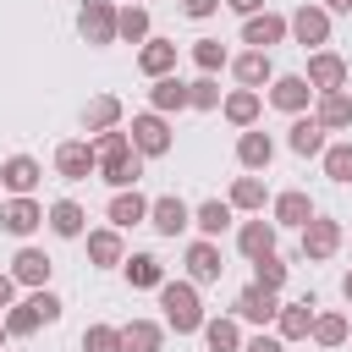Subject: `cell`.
I'll list each match as a JSON object with an SVG mask.
<instances>
[{"label": "cell", "instance_id": "f907efd6", "mask_svg": "<svg viewBox=\"0 0 352 352\" xmlns=\"http://www.w3.org/2000/svg\"><path fill=\"white\" fill-rule=\"evenodd\" d=\"M341 297H346V302H352V270H346V275H341Z\"/></svg>", "mask_w": 352, "mask_h": 352}, {"label": "cell", "instance_id": "ac0fdd59", "mask_svg": "<svg viewBox=\"0 0 352 352\" xmlns=\"http://www.w3.org/2000/svg\"><path fill=\"white\" fill-rule=\"evenodd\" d=\"M38 176H44V165H38L33 154H11V160L0 165V192H11V198H33Z\"/></svg>", "mask_w": 352, "mask_h": 352}, {"label": "cell", "instance_id": "8fae6325", "mask_svg": "<svg viewBox=\"0 0 352 352\" xmlns=\"http://www.w3.org/2000/svg\"><path fill=\"white\" fill-rule=\"evenodd\" d=\"M270 104L286 110V116H308V104H314L308 77H302V72H275V77H270Z\"/></svg>", "mask_w": 352, "mask_h": 352}, {"label": "cell", "instance_id": "3957f363", "mask_svg": "<svg viewBox=\"0 0 352 352\" xmlns=\"http://www.w3.org/2000/svg\"><path fill=\"white\" fill-rule=\"evenodd\" d=\"M341 220H330V214H314L302 231H297V253L308 258V264H324V258H336L341 253Z\"/></svg>", "mask_w": 352, "mask_h": 352}, {"label": "cell", "instance_id": "d4e9b609", "mask_svg": "<svg viewBox=\"0 0 352 352\" xmlns=\"http://www.w3.org/2000/svg\"><path fill=\"white\" fill-rule=\"evenodd\" d=\"M231 77L242 82V88H270V77H275V60L264 55V50H242V55H231Z\"/></svg>", "mask_w": 352, "mask_h": 352}, {"label": "cell", "instance_id": "7c38bea8", "mask_svg": "<svg viewBox=\"0 0 352 352\" xmlns=\"http://www.w3.org/2000/svg\"><path fill=\"white\" fill-rule=\"evenodd\" d=\"M148 226H154L160 236H182V231L192 226V204H187L182 192H160V198H148Z\"/></svg>", "mask_w": 352, "mask_h": 352}, {"label": "cell", "instance_id": "30bf717a", "mask_svg": "<svg viewBox=\"0 0 352 352\" xmlns=\"http://www.w3.org/2000/svg\"><path fill=\"white\" fill-rule=\"evenodd\" d=\"M286 38H292V33H286V16H280V11L264 6V11L242 16V44H248V50H264V55H270V50L286 44Z\"/></svg>", "mask_w": 352, "mask_h": 352}, {"label": "cell", "instance_id": "d6986e66", "mask_svg": "<svg viewBox=\"0 0 352 352\" xmlns=\"http://www.w3.org/2000/svg\"><path fill=\"white\" fill-rule=\"evenodd\" d=\"M38 226H44V204H38V198H6V204H0V231L33 236Z\"/></svg>", "mask_w": 352, "mask_h": 352}, {"label": "cell", "instance_id": "60d3db41", "mask_svg": "<svg viewBox=\"0 0 352 352\" xmlns=\"http://www.w3.org/2000/svg\"><path fill=\"white\" fill-rule=\"evenodd\" d=\"M192 66H198L204 77H214L220 66H231V50H226L220 38H192Z\"/></svg>", "mask_w": 352, "mask_h": 352}, {"label": "cell", "instance_id": "1f68e13d", "mask_svg": "<svg viewBox=\"0 0 352 352\" xmlns=\"http://www.w3.org/2000/svg\"><path fill=\"white\" fill-rule=\"evenodd\" d=\"M121 352H165V324H160V319H132V324H121Z\"/></svg>", "mask_w": 352, "mask_h": 352}, {"label": "cell", "instance_id": "2e32d148", "mask_svg": "<svg viewBox=\"0 0 352 352\" xmlns=\"http://www.w3.org/2000/svg\"><path fill=\"white\" fill-rule=\"evenodd\" d=\"M314 214H319V209H314V198H308L302 187H286V192H275V198H270V220H275V226H292V231H302Z\"/></svg>", "mask_w": 352, "mask_h": 352}, {"label": "cell", "instance_id": "836d02e7", "mask_svg": "<svg viewBox=\"0 0 352 352\" xmlns=\"http://www.w3.org/2000/svg\"><path fill=\"white\" fill-rule=\"evenodd\" d=\"M121 270H126V286H132V292H160V286H165V264H160L154 253H132Z\"/></svg>", "mask_w": 352, "mask_h": 352}, {"label": "cell", "instance_id": "7402d4cb", "mask_svg": "<svg viewBox=\"0 0 352 352\" xmlns=\"http://www.w3.org/2000/svg\"><path fill=\"white\" fill-rule=\"evenodd\" d=\"M138 176H143V154H138V148H121V154H104V160H99V182H110L116 192L138 187Z\"/></svg>", "mask_w": 352, "mask_h": 352}, {"label": "cell", "instance_id": "f1b7e54d", "mask_svg": "<svg viewBox=\"0 0 352 352\" xmlns=\"http://www.w3.org/2000/svg\"><path fill=\"white\" fill-rule=\"evenodd\" d=\"M116 126H121V99L116 94H94L82 104V132L99 138V132H116Z\"/></svg>", "mask_w": 352, "mask_h": 352}, {"label": "cell", "instance_id": "c3c4849f", "mask_svg": "<svg viewBox=\"0 0 352 352\" xmlns=\"http://www.w3.org/2000/svg\"><path fill=\"white\" fill-rule=\"evenodd\" d=\"M236 16H253V11H264V0H226Z\"/></svg>", "mask_w": 352, "mask_h": 352}, {"label": "cell", "instance_id": "603a6c76", "mask_svg": "<svg viewBox=\"0 0 352 352\" xmlns=\"http://www.w3.org/2000/svg\"><path fill=\"white\" fill-rule=\"evenodd\" d=\"M104 214H110V226H116V231H132V226H148V198H143L138 187H126V192H110V204H104Z\"/></svg>", "mask_w": 352, "mask_h": 352}, {"label": "cell", "instance_id": "5b68a950", "mask_svg": "<svg viewBox=\"0 0 352 352\" xmlns=\"http://www.w3.org/2000/svg\"><path fill=\"white\" fill-rule=\"evenodd\" d=\"M126 138H132V148L143 154V160H160V154H170V121L165 116H154V110H138L132 116V126H126Z\"/></svg>", "mask_w": 352, "mask_h": 352}, {"label": "cell", "instance_id": "4dcf8cb0", "mask_svg": "<svg viewBox=\"0 0 352 352\" xmlns=\"http://www.w3.org/2000/svg\"><path fill=\"white\" fill-rule=\"evenodd\" d=\"M231 214H236V209H231L226 198H204V204L192 209V226H198V236H209V242H220V236L231 231Z\"/></svg>", "mask_w": 352, "mask_h": 352}, {"label": "cell", "instance_id": "83f0119b", "mask_svg": "<svg viewBox=\"0 0 352 352\" xmlns=\"http://www.w3.org/2000/svg\"><path fill=\"white\" fill-rule=\"evenodd\" d=\"M88 264H94V270H116V264H126V242H121L116 226L88 231Z\"/></svg>", "mask_w": 352, "mask_h": 352}, {"label": "cell", "instance_id": "d590c367", "mask_svg": "<svg viewBox=\"0 0 352 352\" xmlns=\"http://www.w3.org/2000/svg\"><path fill=\"white\" fill-rule=\"evenodd\" d=\"M314 121L324 132H346L352 126V99L346 94H314Z\"/></svg>", "mask_w": 352, "mask_h": 352}, {"label": "cell", "instance_id": "9a60e30c", "mask_svg": "<svg viewBox=\"0 0 352 352\" xmlns=\"http://www.w3.org/2000/svg\"><path fill=\"white\" fill-rule=\"evenodd\" d=\"M314 314H319V302H314V297H292V302H280V314H275V336H280L286 346H292V341H308Z\"/></svg>", "mask_w": 352, "mask_h": 352}, {"label": "cell", "instance_id": "9c48e42d", "mask_svg": "<svg viewBox=\"0 0 352 352\" xmlns=\"http://www.w3.org/2000/svg\"><path fill=\"white\" fill-rule=\"evenodd\" d=\"M182 264H187V280H192V286H214V280L226 275L220 242H209V236H192V242H187V253H182Z\"/></svg>", "mask_w": 352, "mask_h": 352}, {"label": "cell", "instance_id": "7dc6e473", "mask_svg": "<svg viewBox=\"0 0 352 352\" xmlns=\"http://www.w3.org/2000/svg\"><path fill=\"white\" fill-rule=\"evenodd\" d=\"M11 302H16V280H11V275H0V314H6Z\"/></svg>", "mask_w": 352, "mask_h": 352}, {"label": "cell", "instance_id": "4fadbf2b", "mask_svg": "<svg viewBox=\"0 0 352 352\" xmlns=\"http://www.w3.org/2000/svg\"><path fill=\"white\" fill-rule=\"evenodd\" d=\"M77 33H82V44H94V50L116 44V6H110V0H82Z\"/></svg>", "mask_w": 352, "mask_h": 352}, {"label": "cell", "instance_id": "ba28073f", "mask_svg": "<svg viewBox=\"0 0 352 352\" xmlns=\"http://www.w3.org/2000/svg\"><path fill=\"white\" fill-rule=\"evenodd\" d=\"M55 176H60V182H88V176H99L94 143H88V138H66V143H55Z\"/></svg>", "mask_w": 352, "mask_h": 352}, {"label": "cell", "instance_id": "cb8c5ba5", "mask_svg": "<svg viewBox=\"0 0 352 352\" xmlns=\"http://www.w3.org/2000/svg\"><path fill=\"white\" fill-rule=\"evenodd\" d=\"M138 72L154 82V77H170L176 72V44L170 38H160V33H148V44H138Z\"/></svg>", "mask_w": 352, "mask_h": 352}, {"label": "cell", "instance_id": "277c9868", "mask_svg": "<svg viewBox=\"0 0 352 352\" xmlns=\"http://www.w3.org/2000/svg\"><path fill=\"white\" fill-rule=\"evenodd\" d=\"M302 77H308V88H314V94H346L352 60H346V55H336V50H314Z\"/></svg>", "mask_w": 352, "mask_h": 352}, {"label": "cell", "instance_id": "7a4b0ae2", "mask_svg": "<svg viewBox=\"0 0 352 352\" xmlns=\"http://www.w3.org/2000/svg\"><path fill=\"white\" fill-rule=\"evenodd\" d=\"M60 308H66V302H60L50 286H38V292H28L22 302H11L0 319H6V336H11V341H22V336H33V330L55 324V319H60Z\"/></svg>", "mask_w": 352, "mask_h": 352}, {"label": "cell", "instance_id": "f5cc1de1", "mask_svg": "<svg viewBox=\"0 0 352 352\" xmlns=\"http://www.w3.org/2000/svg\"><path fill=\"white\" fill-rule=\"evenodd\" d=\"M138 6H143V0H138Z\"/></svg>", "mask_w": 352, "mask_h": 352}, {"label": "cell", "instance_id": "ffe728a7", "mask_svg": "<svg viewBox=\"0 0 352 352\" xmlns=\"http://www.w3.org/2000/svg\"><path fill=\"white\" fill-rule=\"evenodd\" d=\"M275 236H280V226H275V220H264V214H258V220H242V226H236V253L253 264V258L275 253Z\"/></svg>", "mask_w": 352, "mask_h": 352}, {"label": "cell", "instance_id": "7bdbcfd3", "mask_svg": "<svg viewBox=\"0 0 352 352\" xmlns=\"http://www.w3.org/2000/svg\"><path fill=\"white\" fill-rule=\"evenodd\" d=\"M82 352H121V324H88Z\"/></svg>", "mask_w": 352, "mask_h": 352}, {"label": "cell", "instance_id": "74e56055", "mask_svg": "<svg viewBox=\"0 0 352 352\" xmlns=\"http://www.w3.org/2000/svg\"><path fill=\"white\" fill-rule=\"evenodd\" d=\"M204 346L209 352H242V324L231 319V314H220V319H204Z\"/></svg>", "mask_w": 352, "mask_h": 352}, {"label": "cell", "instance_id": "6da1fadb", "mask_svg": "<svg viewBox=\"0 0 352 352\" xmlns=\"http://www.w3.org/2000/svg\"><path fill=\"white\" fill-rule=\"evenodd\" d=\"M160 308H165V330H176V336H198L204 330V297H198V286L192 280H165L160 286Z\"/></svg>", "mask_w": 352, "mask_h": 352}, {"label": "cell", "instance_id": "681fc988", "mask_svg": "<svg viewBox=\"0 0 352 352\" xmlns=\"http://www.w3.org/2000/svg\"><path fill=\"white\" fill-rule=\"evenodd\" d=\"M319 6H324L330 16H346V11H352V0H319Z\"/></svg>", "mask_w": 352, "mask_h": 352}, {"label": "cell", "instance_id": "8d00e7d4", "mask_svg": "<svg viewBox=\"0 0 352 352\" xmlns=\"http://www.w3.org/2000/svg\"><path fill=\"white\" fill-rule=\"evenodd\" d=\"M226 204H231V209H242V214H264L270 187H264L258 176H236V182H231V192H226Z\"/></svg>", "mask_w": 352, "mask_h": 352}, {"label": "cell", "instance_id": "8992f818", "mask_svg": "<svg viewBox=\"0 0 352 352\" xmlns=\"http://www.w3.org/2000/svg\"><path fill=\"white\" fill-rule=\"evenodd\" d=\"M286 33H292L302 50H324V44H330V11L314 6V0H302V6L286 16Z\"/></svg>", "mask_w": 352, "mask_h": 352}, {"label": "cell", "instance_id": "5bb4252c", "mask_svg": "<svg viewBox=\"0 0 352 352\" xmlns=\"http://www.w3.org/2000/svg\"><path fill=\"white\" fill-rule=\"evenodd\" d=\"M16 286H28V292H38V286H50V275H55V258L44 253V248H16V258H11V270H6Z\"/></svg>", "mask_w": 352, "mask_h": 352}, {"label": "cell", "instance_id": "d6a6232c", "mask_svg": "<svg viewBox=\"0 0 352 352\" xmlns=\"http://www.w3.org/2000/svg\"><path fill=\"white\" fill-rule=\"evenodd\" d=\"M148 110L154 116H176V110H187V82L170 72V77H154V88H148Z\"/></svg>", "mask_w": 352, "mask_h": 352}, {"label": "cell", "instance_id": "4316f807", "mask_svg": "<svg viewBox=\"0 0 352 352\" xmlns=\"http://www.w3.org/2000/svg\"><path fill=\"white\" fill-rule=\"evenodd\" d=\"M270 160H275V138L258 132V126H248V132L236 138V165L253 176V170H270Z\"/></svg>", "mask_w": 352, "mask_h": 352}, {"label": "cell", "instance_id": "e575fe53", "mask_svg": "<svg viewBox=\"0 0 352 352\" xmlns=\"http://www.w3.org/2000/svg\"><path fill=\"white\" fill-rule=\"evenodd\" d=\"M352 336V319L346 314H336V308H324V314H314V330H308V341L314 346H324V352H336L341 341Z\"/></svg>", "mask_w": 352, "mask_h": 352}, {"label": "cell", "instance_id": "44dd1931", "mask_svg": "<svg viewBox=\"0 0 352 352\" xmlns=\"http://www.w3.org/2000/svg\"><path fill=\"white\" fill-rule=\"evenodd\" d=\"M220 116H226L236 132H248V126H258V116H264V94H253V88H231V94L220 99Z\"/></svg>", "mask_w": 352, "mask_h": 352}, {"label": "cell", "instance_id": "bcb514c9", "mask_svg": "<svg viewBox=\"0 0 352 352\" xmlns=\"http://www.w3.org/2000/svg\"><path fill=\"white\" fill-rule=\"evenodd\" d=\"M242 352H286V341H280V336H264V330H258V336H248V341H242Z\"/></svg>", "mask_w": 352, "mask_h": 352}, {"label": "cell", "instance_id": "484cf974", "mask_svg": "<svg viewBox=\"0 0 352 352\" xmlns=\"http://www.w3.org/2000/svg\"><path fill=\"white\" fill-rule=\"evenodd\" d=\"M324 143H330V138H324V126H319L314 116H292V132H286V148H292L297 160H319V154H324Z\"/></svg>", "mask_w": 352, "mask_h": 352}, {"label": "cell", "instance_id": "f35d334b", "mask_svg": "<svg viewBox=\"0 0 352 352\" xmlns=\"http://www.w3.org/2000/svg\"><path fill=\"white\" fill-rule=\"evenodd\" d=\"M286 270H292V264H286L280 253H264V258H253V286H264V292L280 297V292H286Z\"/></svg>", "mask_w": 352, "mask_h": 352}, {"label": "cell", "instance_id": "f546056e", "mask_svg": "<svg viewBox=\"0 0 352 352\" xmlns=\"http://www.w3.org/2000/svg\"><path fill=\"white\" fill-rule=\"evenodd\" d=\"M154 22H148V6H116V44H148Z\"/></svg>", "mask_w": 352, "mask_h": 352}, {"label": "cell", "instance_id": "52a82bcc", "mask_svg": "<svg viewBox=\"0 0 352 352\" xmlns=\"http://www.w3.org/2000/svg\"><path fill=\"white\" fill-rule=\"evenodd\" d=\"M275 314H280V297L264 292V286H253V280L231 297V319H236V324H258V330H264V324H275Z\"/></svg>", "mask_w": 352, "mask_h": 352}, {"label": "cell", "instance_id": "e0dca14e", "mask_svg": "<svg viewBox=\"0 0 352 352\" xmlns=\"http://www.w3.org/2000/svg\"><path fill=\"white\" fill-rule=\"evenodd\" d=\"M44 226H50L60 242H77V236H88V209H82L77 198H55V204L44 209Z\"/></svg>", "mask_w": 352, "mask_h": 352}, {"label": "cell", "instance_id": "f6af8a7d", "mask_svg": "<svg viewBox=\"0 0 352 352\" xmlns=\"http://www.w3.org/2000/svg\"><path fill=\"white\" fill-rule=\"evenodd\" d=\"M176 6H182V16H192V22H204V16H214V11L226 6V0H176Z\"/></svg>", "mask_w": 352, "mask_h": 352}, {"label": "cell", "instance_id": "b9f144b4", "mask_svg": "<svg viewBox=\"0 0 352 352\" xmlns=\"http://www.w3.org/2000/svg\"><path fill=\"white\" fill-rule=\"evenodd\" d=\"M187 110H220V82L214 77H192L187 82Z\"/></svg>", "mask_w": 352, "mask_h": 352}, {"label": "cell", "instance_id": "ab89813d", "mask_svg": "<svg viewBox=\"0 0 352 352\" xmlns=\"http://www.w3.org/2000/svg\"><path fill=\"white\" fill-rule=\"evenodd\" d=\"M324 176L330 182H341V187H352V138H341V143H324Z\"/></svg>", "mask_w": 352, "mask_h": 352}, {"label": "cell", "instance_id": "816d5d0a", "mask_svg": "<svg viewBox=\"0 0 352 352\" xmlns=\"http://www.w3.org/2000/svg\"><path fill=\"white\" fill-rule=\"evenodd\" d=\"M6 341H11V336H6V319H0V346H6Z\"/></svg>", "mask_w": 352, "mask_h": 352}, {"label": "cell", "instance_id": "ee69618b", "mask_svg": "<svg viewBox=\"0 0 352 352\" xmlns=\"http://www.w3.org/2000/svg\"><path fill=\"white\" fill-rule=\"evenodd\" d=\"M94 143V160H104V154H121V148H132V138L116 126V132H99V138H88Z\"/></svg>", "mask_w": 352, "mask_h": 352}]
</instances>
